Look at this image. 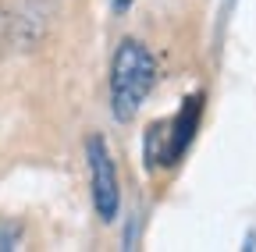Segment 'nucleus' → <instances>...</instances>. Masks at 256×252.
<instances>
[{"label": "nucleus", "instance_id": "obj_1", "mask_svg": "<svg viewBox=\"0 0 256 252\" xmlns=\"http://www.w3.org/2000/svg\"><path fill=\"white\" fill-rule=\"evenodd\" d=\"M153 85H156V57H153V50L136 36H124L114 46V57H110V78H107L110 117L118 124H132L139 117L142 103L150 100Z\"/></svg>", "mask_w": 256, "mask_h": 252}, {"label": "nucleus", "instance_id": "obj_2", "mask_svg": "<svg viewBox=\"0 0 256 252\" xmlns=\"http://www.w3.org/2000/svg\"><path fill=\"white\" fill-rule=\"evenodd\" d=\"M203 103H206L203 92H188L174 117L150 124V132L142 139V164L150 171L174 167L188 153L192 139H196V132H200V121H203Z\"/></svg>", "mask_w": 256, "mask_h": 252}, {"label": "nucleus", "instance_id": "obj_3", "mask_svg": "<svg viewBox=\"0 0 256 252\" xmlns=\"http://www.w3.org/2000/svg\"><path fill=\"white\" fill-rule=\"evenodd\" d=\"M86 167H89V196H92V210L104 224H114L121 213V178H118V164L114 153L107 146L104 135H89L86 139Z\"/></svg>", "mask_w": 256, "mask_h": 252}, {"label": "nucleus", "instance_id": "obj_4", "mask_svg": "<svg viewBox=\"0 0 256 252\" xmlns=\"http://www.w3.org/2000/svg\"><path fill=\"white\" fill-rule=\"evenodd\" d=\"M22 238H25L22 224H14V220H0V252L18 249V245H22Z\"/></svg>", "mask_w": 256, "mask_h": 252}, {"label": "nucleus", "instance_id": "obj_5", "mask_svg": "<svg viewBox=\"0 0 256 252\" xmlns=\"http://www.w3.org/2000/svg\"><path fill=\"white\" fill-rule=\"evenodd\" d=\"M107 4H110V7H114L118 14H124L128 7H132V4H136V0H107Z\"/></svg>", "mask_w": 256, "mask_h": 252}]
</instances>
